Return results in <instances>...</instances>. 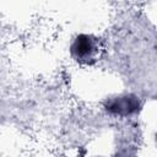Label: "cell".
I'll list each match as a JSON object with an SVG mask.
<instances>
[{
	"label": "cell",
	"instance_id": "6da1fadb",
	"mask_svg": "<svg viewBox=\"0 0 157 157\" xmlns=\"http://www.w3.org/2000/svg\"><path fill=\"white\" fill-rule=\"evenodd\" d=\"M102 45L99 38L93 34L80 33L74 37L70 44V55L71 58L82 65L94 64L101 54Z\"/></svg>",
	"mask_w": 157,
	"mask_h": 157
},
{
	"label": "cell",
	"instance_id": "7a4b0ae2",
	"mask_svg": "<svg viewBox=\"0 0 157 157\" xmlns=\"http://www.w3.org/2000/svg\"><path fill=\"white\" fill-rule=\"evenodd\" d=\"M142 107L141 99L134 93H120L107 98L103 103L105 113L113 117L128 118L140 112Z\"/></svg>",
	"mask_w": 157,
	"mask_h": 157
}]
</instances>
